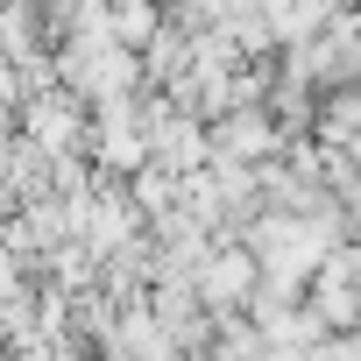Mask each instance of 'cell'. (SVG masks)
<instances>
[{
	"instance_id": "obj_1",
	"label": "cell",
	"mask_w": 361,
	"mask_h": 361,
	"mask_svg": "<svg viewBox=\"0 0 361 361\" xmlns=\"http://www.w3.org/2000/svg\"><path fill=\"white\" fill-rule=\"evenodd\" d=\"M78 135H85V114H78V99H71V92H50V99H29V106H22V142H29L36 156H50V163H57Z\"/></svg>"
},
{
	"instance_id": "obj_2",
	"label": "cell",
	"mask_w": 361,
	"mask_h": 361,
	"mask_svg": "<svg viewBox=\"0 0 361 361\" xmlns=\"http://www.w3.org/2000/svg\"><path fill=\"white\" fill-rule=\"evenodd\" d=\"M354 135H361V92H354V85H340V92H326V99H319V142H326L333 156H347V149H354Z\"/></svg>"
},
{
	"instance_id": "obj_3",
	"label": "cell",
	"mask_w": 361,
	"mask_h": 361,
	"mask_svg": "<svg viewBox=\"0 0 361 361\" xmlns=\"http://www.w3.org/2000/svg\"><path fill=\"white\" fill-rule=\"evenodd\" d=\"M0 106H22V71L0 64Z\"/></svg>"
}]
</instances>
